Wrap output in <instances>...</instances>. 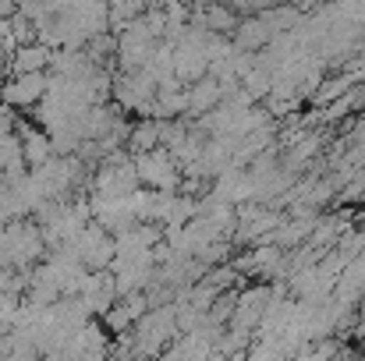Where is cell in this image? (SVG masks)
I'll list each match as a JSON object with an SVG mask.
<instances>
[{"instance_id": "cell-1", "label": "cell", "mask_w": 365, "mask_h": 361, "mask_svg": "<svg viewBox=\"0 0 365 361\" xmlns=\"http://www.w3.org/2000/svg\"><path fill=\"white\" fill-rule=\"evenodd\" d=\"M43 93V78L32 71V75H25L21 82H14V85H7V100H14V103H29V100H36Z\"/></svg>"}, {"instance_id": "cell-2", "label": "cell", "mask_w": 365, "mask_h": 361, "mask_svg": "<svg viewBox=\"0 0 365 361\" xmlns=\"http://www.w3.org/2000/svg\"><path fill=\"white\" fill-rule=\"evenodd\" d=\"M43 64H46V50H39V46H25V50L18 53V68H21L25 75L39 71Z\"/></svg>"}]
</instances>
